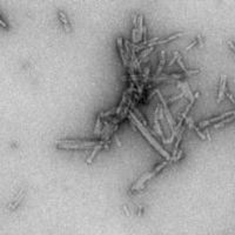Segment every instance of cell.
Returning a JSON list of instances; mask_svg holds the SVG:
<instances>
[{"label":"cell","instance_id":"6da1fadb","mask_svg":"<svg viewBox=\"0 0 235 235\" xmlns=\"http://www.w3.org/2000/svg\"><path fill=\"white\" fill-rule=\"evenodd\" d=\"M128 115H129L131 120H132L135 123V127L138 128V129H139V131L141 132V134H142L143 136H145V138H146V140H147L148 142H149V143H151V145H152V146H153V147H154L155 149H156V151H158V152H159V153H160V154H161L163 158H165V159H166V160L170 161V155L168 154L167 152H166V151L162 148V146H160V143H159V142H158V141L155 140L154 138L152 136V134L149 133V131H148L147 128L143 126V123H142V122H141V121L138 119V116L134 114L133 109H131V108H129V111H128Z\"/></svg>","mask_w":235,"mask_h":235},{"label":"cell","instance_id":"7a4b0ae2","mask_svg":"<svg viewBox=\"0 0 235 235\" xmlns=\"http://www.w3.org/2000/svg\"><path fill=\"white\" fill-rule=\"evenodd\" d=\"M154 176V174L151 172V173H146V174H143L141 176L140 179L138 180V181L135 182L134 185H133V187H132V190H140L141 188L143 187V185H145V182L149 180V179H152Z\"/></svg>","mask_w":235,"mask_h":235},{"label":"cell","instance_id":"3957f363","mask_svg":"<svg viewBox=\"0 0 235 235\" xmlns=\"http://www.w3.org/2000/svg\"><path fill=\"white\" fill-rule=\"evenodd\" d=\"M116 45H118V48H119V53H120L121 60H122V64L125 67H128V58L126 53H125V49H123V40L122 38H118L116 39Z\"/></svg>","mask_w":235,"mask_h":235},{"label":"cell","instance_id":"277c9868","mask_svg":"<svg viewBox=\"0 0 235 235\" xmlns=\"http://www.w3.org/2000/svg\"><path fill=\"white\" fill-rule=\"evenodd\" d=\"M143 17L142 14L138 15V34H136V44L140 42L142 39V35H143Z\"/></svg>","mask_w":235,"mask_h":235},{"label":"cell","instance_id":"5b68a950","mask_svg":"<svg viewBox=\"0 0 235 235\" xmlns=\"http://www.w3.org/2000/svg\"><path fill=\"white\" fill-rule=\"evenodd\" d=\"M226 84H227V76L226 75H221V80H220V87H219V99L217 102L223 99V95L226 93Z\"/></svg>","mask_w":235,"mask_h":235},{"label":"cell","instance_id":"8992f818","mask_svg":"<svg viewBox=\"0 0 235 235\" xmlns=\"http://www.w3.org/2000/svg\"><path fill=\"white\" fill-rule=\"evenodd\" d=\"M178 86L182 89V93L185 94V95H187V96H189V99L194 98V95L190 92V88H189V85H188L187 82H178Z\"/></svg>","mask_w":235,"mask_h":235},{"label":"cell","instance_id":"52a82bcc","mask_svg":"<svg viewBox=\"0 0 235 235\" xmlns=\"http://www.w3.org/2000/svg\"><path fill=\"white\" fill-rule=\"evenodd\" d=\"M25 195H26V193H25V190H21L19 194L17 195V198H15V200H14V203H12L11 206H10V209H15L19 205H20V202L22 201V199L25 198Z\"/></svg>","mask_w":235,"mask_h":235},{"label":"cell","instance_id":"ba28073f","mask_svg":"<svg viewBox=\"0 0 235 235\" xmlns=\"http://www.w3.org/2000/svg\"><path fill=\"white\" fill-rule=\"evenodd\" d=\"M165 61H166V57H165V51H160V61H159V67H158V71L155 73V76H159L162 72V67L165 65Z\"/></svg>","mask_w":235,"mask_h":235},{"label":"cell","instance_id":"9c48e42d","mask_svg":"<svg viewBox=\"0 0 235 235\" xmlns=\"http://www.w3.org/2000/svg\"><path fill=\"white\" fill-rule=\"evenodd\" d=\"M59 18H60V20L61 22H62V25H64V28H65V31L66 32H71V26H69V24H68V20H67V18H66V15H65V13L64 12H59Z\"/></svg>","mask_w":235,"mask_h":235},{"label":"cell","instance_id":"30bf717a","mask_svg":"<svg viewBox=\"0 0 235 235\" xmlns=\"http://www.w3.org/2000/svg\"><path fill=\"white\" fill-rule=\"evenodd\" d=\"M235 120V114L233 115H229V118H227V119H222V120H220L217 123H215L214 125V127L215 128H220V127H223L225 125H227V123H229L230 121H233Z\"/></svg>","mask_w":235,"mask_h":235},{"label":"cell","instance_id":"8fae6325","mask_svg":"<svg viewBox=\"0 0 235 235\" xmlns=\"http://www.w3.org/2000/svg\"><path fill=\"white\" fill-rule=\"evenodd\" d=\"M186 33H175L173 34V35H170V37H168V38H166V39H160L159 40V45H162V44H167V42H169V41H173L175 40V39H178V38H180V37H182V35H185Z\"/></svg>","mask_w":235,"mask_h":235},{"label":"cell","instance_id":"7c38bea8","mask_svg":"<svg viewBox=\"0 0 235 235\" xmlns=\"http://www.w3.org/2000/svg\"><path fill=\"white\" fill-rule=\"evenodd\" d=\"M101 119H102V116L100 115V113L98 114L96 116V123H95V127H94V134L98 135L100 134V128H101Z\"/></svg>","mask_w":235,"mask_h":235},{"label":"cell","instance_id":"4fadbf2b","mask_svg":"<svg viewBox=\"0 0 235 235\" xmlns=\"http://www.w3.org/2000/svg\"><path fill=\"white\" fill-rule=\"evenodd\" d=\"M153 48H154V47H147V48H145V49L140 53V55L138 57V59H139L140 61L142 60V59H145V58H146L147 55H149V53L153 51Z\"/></svg>","mask_w":235,"mask_h":235},{"label":"cell","instance_id":"5bb4252c","mask_svg":"<svg viewBox=\"0 0 235 235\" xmlns=\"http://www.w3.org/2000/svg\"><path fill=\"white\" fill-rule=\"evenodd\" d=\"M167 165H168V160H166V161L161 162L160 165H158V166H156V167L154 168V170H153L152 173H153V174H154V175H156V174H158V173H160V172H161L162 169H163V168L166 167Z\"/></svg>","mask_w":235,"mask_h":235},{"label":"cell","instance_id":"9a60e30c","mask_svg":"<svg viewBox=\"0 0 235 235\" xmlns=\"http://www.w3.org/2000/svg\"><path fill=\"white\" fill-rule=\"evenodd\" d=\"M149 71H151V68H149V66H147L145 68V72L142 73V84L143 85L147 84L148 80H149Z\"/></svg>","mask_w":235,"mask_h":235},{"label":"cell","instance_id":"2e32d148","mask_svg":"<svg viewBox=\"0 0 235 235\" xmlns=\"http://www.w3.org/2000/svg\"><path fill=\"white\" fill-rule=\"evenodd\" d=\"M113 114H116V109L114 108H112V109H109V111H107V112H101L100 115L102 116V118H108V116H111V115H113Z\"/></svg>","mask_w":235,"mask_h":235},{"label":"cell","instance_id":"e0dca14e","mask_svg":"<svg viewBox=\"0 0 235 235\" xmlns=\"http://www.w3.org/2000/svg\"><path fill=\"white\" fill-rule=\"evenodd\" d=\"M201 40H202V38H201V37H198V38H196L195 40L192 41V44H190V45H188V46L186 47V51H189L190 48H193V47H194L195 45H198V44H199V41L201 42Z\"/></svg>","mask_w":235,"mask_h":235},{"label":"cell","instance_id":"ac0fdd59","mask_svg":"<svg viewBox=\"0 0 235 235\" xmlns=\"http://www.w3.org/2000/svg\"><path fill=\"white\" fill-rule=\"evenodd\" d=\"M123 45H125V48H126V55H127V58H131V53H132V51H131V44H129V41L125 40L123 42Z\"/></svg>","mask_w":235,"mask_h":235},{"label":"cell","instance_id":"d6986e66","mask_svg":"<svg viewBox=\"0 0 235 235\" xmlns=\"http://www.w3.org/2000/svg\"><path fill=\"white\" fill-rule=\"evenodd\" d=\"M193 128H194V129H195V132L198 133V135H199V136L201 138L202 140H206V139H207V138H206V134H203V133H202L201 131H200V128L198 127V126H195V125H194V127H193Z\"/></svg>","mask_w":235,"mask_h":235},{"label":"cell","instance_id":"ffe728a7","mask_svg":"<svg viewBox=\"0 0 235 235\" xmlns=\"http://www.w3.org/2000/svg\"><path fill=\"white\" fill-rule=\"evenodd\" d=\"M185 94L182 93L181 92V94H179V95H176V96H173V98H170L169 100H168V104H172V102H174V101H176L178 99H180V98H182Z\"/></svg>","mask_w":235,"mask_h":235},{"label":"cell","instance_id":"44dd1931","mask_svg":"<svg viewBox=\"0 0 235 235\" xmlns=\"http://www.w3.org/2000/svg\"><path fill=\"white\" fill-rule=\"evenodd\" d=\"M178 64H179V66L181 67V69L183 71V72H186V71H187V68H186V66H185V65H183V62H182L181 57H179V58H178Z\"/></svg>","mask_w":235,"mask_h":235},{"label":"cell","instance_id":"7402d4cb","mask_svg":"<svg viewBox=\"0 0 235 235\" xmlns=\"http://www.w3.org/2000/svg\"><path fill=\"white\" fill-rule=\"evenodd\" d=\"M179 57H180V54H179V52H175V53H174V57H173V59L169 61V67H170V66H172V65L174 64V61H175V60H178V58H179Z\"/></svg>","mask_w":235,"mask_h":235},{"label":"cell","instance_id":"603a6c76","mask_svg":"<svg viewBox=\"0 0 235 235\" xmlns=\"http://www.w3.org/2000/svg\"><path fill=\"white\" fill-rule=\"evenodd\" d=\"M182 154H183V152H182V149H180V151H178V154L175 155V159H174V161H179L180 159L182 158Z\"/></svg>","mask_w":235,"mask_h":235},{"label":"cell","instance_id":"cb8c5ba5","mask_svg":"<svg viewBox=\"0 0 235 235\" xmlns=\"http://www.w3.org/2000/svg\"><path fill=\"white\" fill-rule=\"evenodd\" d=\"M227 44H228V46L230 47V49H232V51H234V52H235V44H234V42H233V41H228Z\"/></svg>","mask_w":235,"mask_h":235},{"label":"cell","instance_id":"d4e9b609","mask_svg":"<svg viewBox=\"0 0 235 235\" xmlns=\"http://www.w3.org/2000/svg\"><path fill=\"white\" fill-rule=\"evenodd\" d=\"M227 96H228V98H229V100L232 101V102H233V105H234V106H235V99H234V96H233V95H232V94H230V93H227Z\"/></svg>","mask_w":235,"mask_h":235},{"label":"cell","instance_id":"484cf974","mask_svg":"<svg viewBox=\"0 0 235 235\" xmlns=\"http://www.w3.org/2000/svg\"><path fill=\"white\" fill-rule=\"evenodd\" d=\"M0 26H2V27H4V28H7V27H8V26H7V24H6V22H5V21L2 20L1 18H0Z\"/></svg>","mask_w":235,"mask_h":235},{"label":"cell","instance_id":"4316f807","mask_svg":"<svg viewBox=\"0 0 235 235\" xmlns=\"http://www.w3.org/2000/svg\"><path fill=\"white\" fill-rule=\"evenodd\" d=\"M205 134H206V138L208 139V140H210V134H209V131L206 128V131H205Z\"/></svg>","mask_w":235,"mask_h":235}]
</instances>
